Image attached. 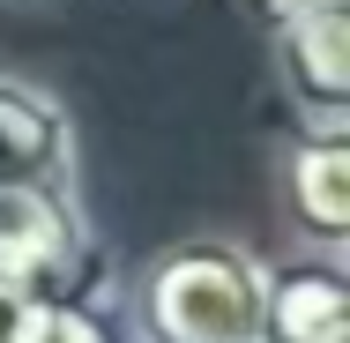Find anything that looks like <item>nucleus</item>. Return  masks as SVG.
<instances>
[{"instance_id":"1","label":"nucleus","mask_w":350,"mask_h":343,"mask_svg":"<svg viewBox=\"0 0 350 343\" xmlns=\"http://www.w3.org/2000/svg\"><path fill=\"white\" fill-rule=\"evenodd\" d=\"M261 276L269 262L239 239H172L135 276L142 343H261Z\"/></svg>"},{"instance_id":"7","label":"nucleus","mask_w":350,"mask_h":343,"mask_svg":"<svg viewBox=\"0 0 350 343\" xmlns=\"http://www.w3.org/2000/svg\"><path fill=\"white\" fill-rule=\"evenodd\" d=\"M15 343H112V336H105V321L90 306H30Z\"/></svg>"},{"instance_id":"2","label":"nucleus","mask_w":350,"mask_h":343,"mask_svg":"<svg viewBox=\"0 0 350 343\" xmlns=\"http://www.w3.org/2000/svg\"><path fill=\"white\" fill-rule=\"evenodd\" d=\"M105 254L75 187H0V291L23 306H90Z\"/></svg>"},{"instance_id":"9","label":"nucleus","mask_w":350,"mask_h":343,"mask_svg":"<svg viewBox=\"0 0 350 343\" xmlns=\"http://www.w3.org/2000/svg\"><path fill=\"white\" fill-rule=\"evenodd\" d=\"M246 8H254V15H269V23H276V15H291V8H306V0H246Z\"/></svg>"},{"instance_id":"6","label":"nucleus","mask_w":350,"mask_h":343,"mask_svg":"<svg viewBox=\"0 0 350 343\" xmlns=\"http://www.w3.org/2000/svg\"><path fill=\"white\" fill-rule=\"evenodd\" d=\"M0 187H75L68 105L23 75H0Z\"/></svg>"},{"instance_id":"8","label":"nucleus","mask_w":350,"mask_h":343,"mask_svg":"<svg viewBox=\"0 0 350 343\" xmlns=\"http://www.w3.org/2000/svg\"><path fill=\"white\" fill-rule=\"evenodd\" d=\"M23 321H30V306H23V298H8V291H0V343H15V329H23Z\"/></svg>"},{"instance_id":"3","label":"nucleus","mask_w":350,"mask_h":343,"mask_svg":"<svg viewBox=\"0 0 350 343\" xmlns=\"http://www.w3.org/2000/svg\"><path fill=\"white\" fill-rule=\"evenodd\" d=\"M269 60L298 127H350V0H306L276 15Z\"/></svg>"},{"instance_id":"4","label":"nucleus","mask_w":350,"mask_h":343,"mask_svg":"<svg viewBox=\"0 0 350 343\" xmlns=\"http://www.w3.org/2000/svg\"><path fill=\"white\" fill-rule=\"evenodd\" d=\"M283 231L306 254H343L350 246V127H298V142L276 164Z\"/></svg>"},{"instance_id":"5","label":"nucleus","mask_w":350,"mask_h":343,"mask_svg":"<svg viewBox=\"0 0 350 343\" xmlns=\"http://www.w3.org/2000/svg\"><path fill=\"white\" fill-rule=\"evenodd\" d=\"M261 343H350L343 254H306L261 276Z\"/></svg>"}]
</instances>
